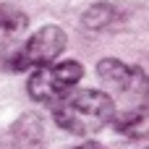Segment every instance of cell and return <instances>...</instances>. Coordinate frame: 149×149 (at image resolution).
<instances>
[{"label": "cell", "mask_w": 149, "mask_h": 149, "mask_svg": "<svg viewBox=\"0 0 149 149\" xmlns=\"http://www.w3.org/2000/svg\"><path fill=\"white\" fill-rule=\"evenodd\" d=\"M115 102L102 89H79L60 100L52 110L55 123L73 136L100 134L105 126L115 120Z\"/></svg>", "instance_id": "cell-1"}, {"label": "cell", "mask_w": 149, "mask_h": 149, "mask_svg": "<svg viewBox=\"0 0 149 149\" xmlns=\"http://www.w3.org/2000/svg\"><path fill=\"white\" fill-rule=\"evenodd\" d=\"M84 68L76 60H60V63H50L37 68L29 76V97L34 102H45V105H58L60 100H65L73 86L81 81Z\"/></svg>", "instance_id": "cell-2"}, {"label": "cell", "mask_w": 149, "mask_h": 149, "mask_svg": "<svg viewBox=\"0 0 149 149\" xmlns=\"http://www.w3.org/2000/svg\"><path fill=\"white\" fill-rule=\"evenodd\" d=\"M65 31L60 26H42L39 31H34L29 37V42L24 45L21 52H16L10 58V68L13 71H26V68H42L50 65L60 58V52L65 50Z\"/></svg>", "instance_id": "cell-3"}, {"label": "cell", "mask_w": 149, "mask_h": 149, "mask_svg": "<svg viewBox=\"0 0 149 149\" xmlns=\"http://www.w3.org/2000/svg\"><path fill=\"white\" fill-rule=\"evenodd\" d=\"M115 128L118 134L128 139H149V105H134L126 107L120 115H115Z\"/></svg>", "instance_id": "cell-4"}, {"label": "cell", "mask_w": 149, "mask_h": 149, "mask_svg": "<svg viewBox=\"0 0 149 149\" xmlns=\"http://www.w3.org/2000/svg\"><path fill=\"white\" fill-rule=\"evenodd\" d=\"M26 26H29V16H26L24 10H18V8L10 5V3H0V31H3L8 39L18 37Z\"/></svg>", "instance_id": "cell-5"}, {"label": "cell", "mask_w": 149, "mask_h": 149, "mask_svg": "<svg viewBox=\"0 0 149 149\" xmlns=\"http://www.w3.org/2000/svg\"><path fill=\"white\" fill-rule=\"evenodd\" d=\"M115 18H118V10H115L113 5H107V3L92 5V8H86L84 16H81V21H84L86 29H105V26H110Z\"/></svg>", "instance_id": "cell-6"}, {"label": "cell", "mask_w": 149, "mask_h": 149, "mask_svg": "<svg viewBox=\"0 0 149 149\" xmlns=\"http://www.w3.org/2000/svg\"><path fill=\"white\" fill-rule=\"evenodd\" d=\"M71 149H102V147L94 144V141H86V144H79V147H71Z\"/></svg>", "instance_id": "cell-7"}, {"label": "cell", "mask_w": 149, "mask_h": 149, "mask_svg": "<svg viewBox=\"0 0 149 149\" xmlns=\"http://www.w3.org/2000/svg\"><path fill=\"white\" fill-rule=\"evenodd\" d=\"M5 42H8V37H5V34H3V31H0V50H3V47H5Z\"/></svg>", "instance_id": "cell-8"}, {"label": "cell", "mask_w": 149, "mask_h": 149, "mask_svg": "<svg viewBox=\"0 0 149 149\" xmlns=\"http://www.w3.org/2000/svg\"><path fill=\"white\" fill-rule=\"evenodd\" d=\"M147 149H149V147H147Z\"/></svg>", "instance_id": "cell-9"}]
</instances>
